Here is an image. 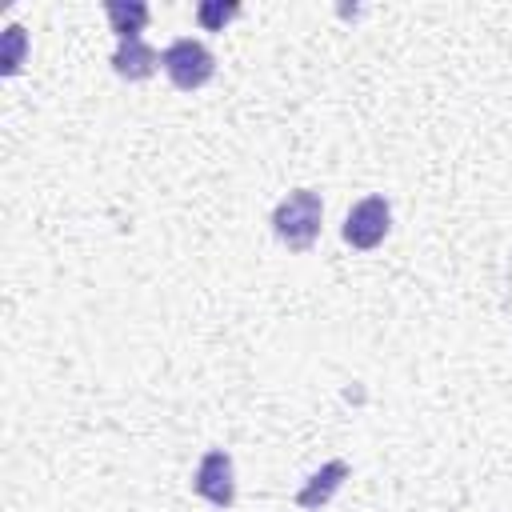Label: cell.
Masks as SVG:
<instances>
[{
    "label": "cell",
    "instance_id": "1",
    "mask_svg": "<svg viewBox=\"0 0 512 512\" xmlns=\"http://www.w3.org/2000/svg\"><path fill=\"white\" fill-rule=\"evenodd\" d=\"M320 216H324L320 192L296 188V192H288V196L276 204V212H272V232H276L280 244H288L292 252H308L312 240L320 236Z\"/></svg>",
    "mask_w": 512,
    "mask_h": 512
},
{
    "label": "cell",
    "instance_id": "2",
    "mask_svg": "<svg viewBox=\"0 0 512 512\" xmlns=\"http://www.w3.org/2000/svg\"><path fill=\"white\" fill-rule=\"evenodd\" d=\"M160 64H164L168 80H172L180 92H196V88H204V84L212 80V72H216L212 52H208L200 40H192V36L172 40V44L164 48Z\"/></svg>",
    "mask_w": 512,
    "mask_h": 512
},
{
    "label": "cell",
    "instance_id": "3",
    "mask_svg": "<svg viewBox=\"0 0 512 512\" xmlns=\"http://www.w3.org/2000/svg\"><path fill=\"white\" fill-rule=\"evenodd\" d=\"M388 228H392V208H388L384 196H364V200H356V204L348 208V216H344V240H348L352 248H360V252L376 248V244L388 236Z\"/></svg>",
    "mask_w": 512,
    "mask_h": 512
},
{
    "label": "cell",
    "instance_id": "4",
    "mask_svg": "<svg viewBox=\"0 0 512 512\" xmlns=\"http://www.w3.org/2000/svg\"><path fill=\"white\" fill-rule=\"evenodd\" d=\"M192 488H196V496H204L208 504H216V508H232V500H236L232 456H228V452H220V448H212V452L200 460Z\"/></svg>",
    "mask_w": 512,
    "mask_h": 512
},
{
    "label": "cell",
    "instance_id": "5",
    "mask_svg": "<svg viewBox=\"0 0 512 512\" xmlns=\"http://www.w3.org/2000/svg\"><path fill=\"white\" fill-rule=\"evenodd\" d=\"M152 68H156V52H152L140 36H128V40L116 44V52H112V72H116V76H124V80H144V76H152Z\"/></svg>",
    "mask_w": 512,
    "mask_h": 512
},
{
    "label": "cell",
    "instance_id": "6",
    "mask_svg": "<svg viewBox=\"0 0 512 512\" xmlns=\"http://www.w3.org/2000/svg\"><path fill=\"white\" fill-rule=\"evenodd\" d=\"M344 476H348V464L344 460H328L300 492H296V504L300 508H308V512H316V508H324L328 500H332V492L344 484Z\"/></svg>",
    "mask_w": 512,
    "mask_h": 512
},
{
    "label": "cell",
    "instance_id": "7",
    "mask_svg": "<svg viewBox=\"0 0 512 512\" xmlns=\"http://www.w3.org/2000/svg\"><path fill=\"white\" fill-rule=\"evenodd\" d=\"M104 12H108V24H112V32L120 40L140 36V28L148 24V4H140V0H128V4L124 0H108Z\"/></svg>",
    "mask_w": 512,
    "mask_h": 512
},
{
    "label": "cell",
    "instance_id": "8",
    "mask_svg": "<svg viewBox=\"0 0 512 512\" xmlns=\"http://www.w3.org/2000/svg\"><path fill=\"white\" fill-rule=\"evenodd\" d=\"M236 12H240V4H224V0H208V4H200V8H196L200 24H204L208 32H220Z\"/></svg>",
    "mask_w": 512,
    "mask_h": 512
},
{
    "label": "cell",
    "instance_id": "9",
    "mask_svg": "<svg viewBox=\"0 0 512 512\" xmlns=\"http://www.w3.org/2000/svg\"><path fill=\"white\" fill-rule=\"evenodd\" d=\"M20 60H24V28L20 24H12L8 32H4V76H16L20 72Z\"/></svg>",
    "mask_w": 512,
    "mask_h": 512
}]
</instances>
